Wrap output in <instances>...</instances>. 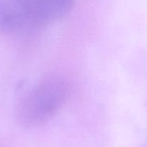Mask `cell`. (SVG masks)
<instances>
[{
	"mask_svg": "<svg viewBox=\"0 0 147 147\" xmlns=\"http://www.w3.org/2000/svg\"><path fill=\"white\" fill-rule=\"evenodd\" d=\"M32 28L30 0H0L1 33H20Z\"/></svg>",
	"mask_w": 147,
	"mask_h": 147,
	"instance_id": "cell-2",
	"label": "cell"
},
{
	"mask_svg": "<svg viewBox=\"0 0 147 147\" xmlns=\"http://www.w3.org/2000/svg\"><path fill=\"white\" fill-rule=\"evenodd\" d=\"M74 0H30L34 28L46 26L66 16Z\"/></svg>",
	"mask_w": 147,
	"mask_h": 147,
	"instance_id": "cell-3",
	"label": "cell"
},
{
	"mask_svg": "<svg viewBox=\"0 0 147 147\" xmlns=\"http://www.w3.org/2000/svg\"><path fill=\"white\" fill-rule=\"evenodd\" d=\"M69 94V85L60 77L39 82L18 100L15 118L20 125L35 127L44 123L62 108Z\"/></svg>",
	"mask_w": 147,
	"mask_h": 147,
	"instance_id": "cell-1",
	"label": "cell"
}]
</instances>
